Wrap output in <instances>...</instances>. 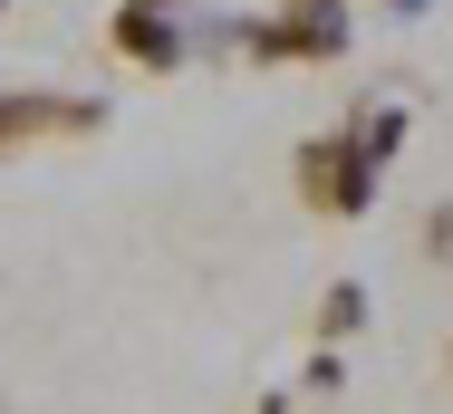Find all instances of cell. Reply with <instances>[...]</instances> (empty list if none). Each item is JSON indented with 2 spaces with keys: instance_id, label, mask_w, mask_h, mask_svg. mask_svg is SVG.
I'll use <instances>...</instances> for the list:
<instances>
[{
  "instance_id": "3",
  "label": "cell",
  "mask_w": 453,
  "mask_h": 414,
  "mask_svg": "<svg viewBox=\"0 0 453 414\" xmlns=\"http://www.w3.org/2000/svg\"><path fill=\"white\" fill-rule=\"evenodd\" d=\"M106 106L96 96H49V87H0V155L39 145V135H96Z\"/></svg>"
},
{
  "instance_id": "9",
  "label": "cell",
  "mask_w": 453,
  "mask_h": 414,
  "mask_svg": "<svg viewBox=\"0 0 453 414\" xmlns=\"http://www.w3.org/2000/svg\"><path fill=\"white\" fill-rule=\"evenodd\" d=\"M0 10H10V0H0Z\"/></svg>"
},
{
  "instance_id": "6",
  "label": "cell",
  "mask_w": 453,
  "mask_h": 414,
  "mask_svg": "<svg viewBox=\"0 0 453 414\" xmlns=\"http://www.w3.org/2000/svg\"><path fill=\"white\" fill-rule=\"evenodd\" d=\"M425 260H434V270H453V203H434V212H425Z\"/></svg>"
},
{
  "instance_id": "5",
  "label": "cell",
  "mask_w": 453,
  "mask_h": 414,
  "mask_svg": "<svg viewBox=\"0 0 453 414\" xmlns=\"http://www.w3.org/2000/svg\"><path fill=\"white\" fill-rule=\"evenodd\" d=\"M357 328H366V289H357V280H338V289L319 299V337H357Z\"/></svg>"
},
{
  "instance_id": "2",
  "label": "cell",
  "mask_w": 453,
  "mask_h": 414,
  "mask_svg": "<svg viewBox=\"0 0 453 414\" xmlns=\"http://www.w3.org/2000/svg\"><path fill=\"white\" fill-rule=\"evenodd\" d=\"M242 49L280 68V58H348V0H289L280 19H242Z\"/></svg>"
},
{
  "instance_id": "1",
  "label": "cell",
  "mask_w": 453,
  "mask_h": 414,
  "mask_svg": "<svg viewBox=\"0 0 453 414\" xmlns=\"http://www.w3.org/2000/svg\"><path fill=\"white\" fill-rule=\"evenodd\" d=\"M395 135H405V116H376L366 135H309L299 145V203L357 222L366 203H376V173H386V145Z\"/></svg>"
},
{
  "instance_id": "4",
  "label": "cell",
  "mask_w": 453,
  "mask_h": 414,
  "mask_svg": "<svg viewBox=\"0 0 453 414\" xmlns=\"http://www.w3.org/2000/svg\"><path fill=\"white\" fill-rule=\"evenodd\" d=\"M106 39H116V58L126 68H183V29H174V10H145V0H126L116 19H106Z\"/></svg>"
},
{
  "instance_id": "7",
  "label": "cell",
  "mask_w": 453,
  "mask_h": 414,
  "mask_svg": "<svg viewBox=\"0 0 453 414\" xmlns=\"http://www.w3.org/2000/svg\"><path fill=\"white\" fill-rule=\"evenodd\" d=\"M145 10H183V0H145Z\"/></svg>"
},
{
  "instance_id": "8",
  "label": "cell",
  "mask_w": 453,
  "mask_h": 414,
  "mask_svg": "<svg viewBox=\"0 0 453 414\" xmlns=\"http://www.w3.org/2000/svg\"><path fill=\"white\" fill-rule=\"evenodd\" d=\"M444 376H453V347H444Z\"/></svg>"
}]
</instances>
